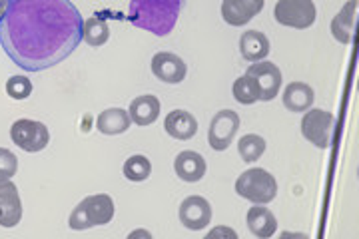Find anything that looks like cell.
Listing matches in <instances>:
<instances>
[{"label": "cell", "mask_w": 359, "mask_h": 239, "mask_svg": "<svg viewBox=\"0 0 359 239\" xmlns=\"http://www.w3.org/2000/svg\"><path fill=\"white\" fill-rule=\"evenodd\" d=\"M269 40L259 30H248L240 36V52L245 62H259L266 60L269 54Z\"/></svg>", "instance_id": "21"}, {"label": "cell", "mask_w": 359, "mask_h": 239, "mask_svg": "<svg viewBox=\"0 0 359 239\" xmlns=\"http://www.w3.org/2000/svg\"><path fill=\"white\" fill-rule=\"evenodd\" d=\"M84 18L72 0H8L0 44L25 72H44L76 50Z\"/></svg>", "instance_id": "1"}, {"label": "cell", "mask_w": 359, "mask_h": 239, "mask_svg": "<svg viewBox=\"0 0 359 239\" xmlns=\"http://www.w3.org/2000/svg\"><path fill=\"white\" fill-rule=\"evenodd\" d=\"M130 120L136 124V126H152L158 116H160V100L154 94H144L134 98L128 108Z\"/></svg>", "instance_id": "18"}, {"label": "cell", "mask_w": 359, "mask_h": 239, "mask_svg": "<svg viewBox=\"0 0 359 239\" xmlns=\"http://www.w3.org/2000/svg\"><path fill=\"white\" fill-rule=\"evenodd\" d=\"M180 224L186 229L200 231L212 221V205L202 196H188L180 203Z\"/></svg>", "instance_id": "10"}, {"label": "cell", "mask_w": 359, "mask_h": 239, "mask_svg": "<svg viewBox=\"0 0 359 239\" xmlns=\"http://www.w3.org/2000/svg\"><path fill=\"white\" fill-rule=\"evenodd\" d=\"M130 126H132V120H130L128 110L124 108H108L96 118V130L104 136H120L128 132Z\"/></svg>", "instance_id": "20"}, {"label": "cell", "mask_w": 359, "mask_h": 239, "mask_svg": "<svg viewBox=\"0 0 359 239\" xmlns=\"http://www.w3.org/2000/svg\"><path fill=\"white\" fill-rule=\"evenodd\" d=\"M152 74L166 84H180L188 74V66L172 52H158L152 58Z\"/></svg>", "instance_id": "11"}, {"label": "cell", "mask_w": 359, "mask_h": 239, "mask_svg": "<svg viewBox=\"0 0 359 239\" xmlns=\"http://www.w3.org/2000/svg\"><path fill=\"white\" fill-rule=\"evenodd\" d=\"M22 219V202L11 179L0 182V227H16Z\"/></svg>", "instance_id": "12"}, {"label": "cell", "mask_w": 359, "mask_h": 239, "mask_svg": "<svg viewBox=\"0 0 359 239\" xmlns=\"http://www.w3.org/2000/svg\"><path fill=\"white\" fill-rule=\"evenodd\" d=\"M186 0H130V25L152 32L154 36H168L176 25Z\"/></svg>", "instance_id": "2"}, {"label": "cell", "mask_w": 359, "mask_h": 239, "mask_svg": "<svg viewBox=\"0 0 359 239\" xmlns=\"http://www.w3.org/2000/svg\"><path fill=\"white\" fill-rule=\"evenodd\" d=\"M174 172H176V176L182 182L196 184V182H200L205 176L208 164H205V160L198 151L184 150L180 151L178 156H176V160H174Z\"/></svg>", "instance_id": "14"}, {"label": "cell", "mask_w": 359, "mask_h": 239, "mask_svg": "<svg viewBox=\"0 0 359 239\" xmlns=\"http://www.w3.org/2000/svg\"><path fill=\"white\" fill-rule=\"evenodd\" d=\"M245 224H248V229L259 239L271 238L278 231L276 215L271 214L268 207L259 205V203H254V207H250V212L245 215Z\"/></svg>", "instance_id": "17"}, {"label": "cell", "mask_w": 359, "mask_h": 239, "mask_svg": "<svg viewBox=\"0 0 359 239\" xmlns=\"http://www.w3.org/2000/svg\"><path fill=\"white\" fill-rule=\"evenodd\" d=\"M132 235H148V238H150V233H148V231H136V233H132Z\"/></svg>", "instance_id": "29"}, {"label": "cell", "mask_w": 359, "mask_h": 239, "mask_svg": "<svg viewBox=\"0 0 359 239\" xmlns=\"http://www.w3.org/2000/svg\"><path fill=\"white\" fill-rule=\"evenodd\" d=\"M164 130L168 132V136H172L174 139L188 142L198 134V120L188 110H174L166 116Z\"/></svg>", "instance_id": "15"}, {"label": "cell", "mask_w": 359, "mask_h": 239, "mask_svg": "<svg viewBox=\"0 0 359 239\" xmlns=\"http://www.w3.org/2000/svg\"><path fill=\"white\" fill-rule=\"evenodd\" d=\"M245 76L254 80V84L259 90V100L262 102H271L282 88V70L276 66V64L268 62V60H259L254 62L248 70Z\"/></svg>", "instance_id": "9"}, {"label": "cell", "mask_w": 359, "mask_h": 239, "mask_svg": "<svg viewBox=\"0 0 359 239\" xmlns=\"http://www.w3.org/2000/svg\"><path fill=\"white\" fill-rule=\"evenodd\" d=\"M11 138L20 150L36 153L50 144V132L42 122L22 118V120H16L11 126Z\"/></svg>", "instance_id": "7"}, {"label": "cell", "mask_w": 359, "mask_h": 239, "mask_svg": "<svg viewBox=\"0 0 359 239\" xmlns=\"http://www.w3.org/2000/svg\"><path fill=\"white\" fill-rule=\"evenodd\" d=\"M6 94L13 100H26L32 94V82L26 76H11L6 80Z\"/></svg>", "instance_id": "26"}, {"label": "cell", "mask_w": 359, "mask_h": 239, "mask_svg": "<svg viewBox=\"0 0 359 239\" xmlns=\"http://www.w3.org/2000/svg\"><path fill=\"white\" fill-rule=\"evenodd\" d=\"M355 22H358V0H347L346 6L332 20V36L339 44H349L355 34Z\"/></svg>", "instance_id": "16"}, {"label": "cell", "mask_w": 359, "mask_h": 239, "mask_svg": "<svg viewBox=\"0 0 359 239\" xmlns=\"http://www.w3.org/2000/svg\"><path fill=\"white\" fill-rule=\"evenodd\" d=\"M283 106L294 114L308 112L309 108L313 106L316 100V92L313 88L306 84V82H292L287 84V88L283 90Z\"/></svg>", "instance_id": "19"}, {"label": "cell", "mask_w": 359, "mask_h": 239, "mask_svg": "<svg viewBox=\"0 0 359 239\" xmlns=\"http://www.w3.org/2000/svg\"><path fill=\"white\" fill-rule=\"evenodd\" d=\"M6 6H8V0H0V18H2V14L6 13Z\"/></svg>", "instance_id": "28"}, {"label": "cell", "mask_w": 359, "mask_h": 239, "mask_svg": "<svg viewBox=\"0 0 359 239\" xmlns=\"http://www.w3.org/2000/svg\"><path fill=\"white\" fill-rule=\"evenodd\" d=\"M236 193L248 202L268 205L278 196V182L264 168L245 170L242 176L236 179Z\"/></svg>", "instance_id": "4"}, {"label": "cell", "mask_w": 359, "mask_h": 239, "mask_svg": "<svg viewBox=\"0 0 359 239\" xmlns=\"http://www.w3.org/2000/svg\"><path fill=\"white\" fill-rule=\"evenodd\" d=\"M273 16L282 26L306 30L316 22L318 8L313 0H278L273 8Z\"/></svg>", "instance_id": "5"}, {"label": "cell", "mask_w": 359, "mask_h": 239, "mask_svg": "<svg viewBox=\"0 0 359 239\" xmlns=\"http://www.w3.org/2000/svg\"><path fill=\"white\" fill-rule=\"evenodd\" d=\"M240 130V116L233 110H219L212 122H210V130H208V144L210 148L216 151H224L230 148V144L236 138Z\"/></svg>", "instance_id": "8"}, {"label": "cell", "mask_w": 359, "mask_h": 239, "mask_svg": "<svg viewBox=\"0 0 359 239\" xmlns=\"http://www.w3.org/2000/svg\"><path fill=\"white\" fill-rule=\"evenodd\" d=\"M18 172V158L6 148H0V182L13 179Z\"/></svg>", "instance_id": "27"}, {"label": "cell", "mask_w": 359, "mask_h": 239, "mask_svg": "<svg viewBox=\"0 0 359 239\" xmlns=\"http://www.w3.org/2000/svg\"><path fill=\"white\" fill-rule=\"evenodd\" d=\"M110 38V26L104 18H98V16H92L88 20H84V26H82V40L92 46V48H100L108 42Z\"/></svg>", "instance_id": "22"}, {"label": "cell", "mask_w": 359, "mask_h": 239, "mask_svg": "<svg viewBox=\"0 0 359 239\" xmlns=\"http://www.w3.org/2000/svg\"><path fill=\"white\" fill-rule=\"evenodd\" d=\"M262 11H264V0H224L222 2V18L230 26L248 25Z\"/></svg>", "instance_id": "13"}, {"label": "cell", "mask_w": 359, "mask_h": 239, "mask_svg": "<svg viewBox=\"0 0 359 239\" xmlns=\"http://www.w3.org/2000/svg\"><path fill=\"white\" fill-rule=\"evenodd\" d=\"M231 94H233V100L244 104V106H252V104L259 102V90H257V86L254 84V80L248 78L245 74L240 76V78L233 82Z\"/></svg>", "instance_id": "25"}, {"label": "cell", "mask_w": 359, "mask_h": 239, "mask_svg": "<svg viewBox=\"0 0 359 239\" xmlns=\"http://www.w3.org/2000/svg\"><path fill=\"white\" fill-rule=\"evenodd\" d=\"M334 124L335 118L332 112L320 110V108H309L308 112L304 114V120H302V134L309 144L325 150L332 144Z\"/></svg>", "instance_id": "6"}, {"label": "cell", "mask_w": 359, "mask_h": 239, "mask_svg": "<svg viewBox=\"0 0 359 239\" xmlns=\"http://www.w3.org/2000/svg\"><path fill=\"white\" fill-rule=\"evenodd\" d=\"M122 172H124V177L130 182H146L152 174V164L146 156L138 153V156H132L124 162Z\"/></svg>", "instance_id": "24"}, {"label": "cell", "mask_w": 359, "mask_h": 239, "mask_svg": "<svg viewBox=\"0 0 359 239\" xmlns=\"http://www.w3.org/2000/svg\"><path fill=\"white\" fill-rule=\"evenodd\" d=\"M114 200L108 193L88 196L78 203L68 217V226L74 231H84L90 227L106 226L114 217Z\"/></svg>", "instance_id": "3"}, {"label": "cell", "mask_w": 359, "mask_h": 239, "mask_svg": "<svg viewBox=\"0 0 359 239\" xmlns=\"http://www.w3.org/2000/svg\"><path fill=\"white\" fill-rule=\"evenodd\" d=\"M264 151H266V139L257 134H245L238 142V153L248 164L257 162L264 156Z\"/></svg>", "instance_id": "23"}]
</instances>
